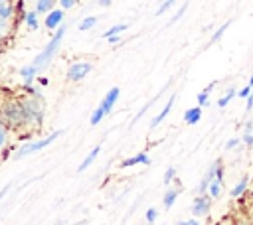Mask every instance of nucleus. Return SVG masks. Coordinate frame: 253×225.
<instances>
[{
    "label": "nucleus",
    "instance_id": "1",
    "mask_svg": "<svg viewBox=\"0 0 253 225\" xmlns=\"http://www.w3.org/2000/svg\"><path fill=\"white\" fill-rule=\"evenodd\" d=\"M65 30H67V26H65V24H61V26L57 28V32L53 34V38L49 39V43H47V45H45V47H43V49L34 57V61H32V63H34L38 69H43V67L53 59V55L57 53L59 43H61V39H63V36H65Z\"/></svg>",
    "mask_w": 253,
    "mask_h": 225
},
{
    "label": "nucleus",
    "instance_id": "2",
    "mask_svg": "<svg viewBox=\"0 0 253 225\" xmlns=\"http://www.w3.org/2000/svg\"><path fill=\"white\" fill-rule=\"evenodd\" d=\"M22 105H24L26 122L42 124V118H43V101L42 99H36V97H30V99L22 101Z\"/></svg>",
    "mask_w": 253,
    "mask_h": 225
},
{
    "label": "nucleus",
    "instance_id": "3",
    "mask_svg": "<svg viewBox=\"0 0 253 225\" xmlns=\"http://www.w3.org/2000/svg\"><path fill=\"white\" fill-rule=\"evenodd\" d=\"M4 122L12 126H22L26 124V114H24V105L22 101H12L4 107Z\"/></svg>",
    "mask_w": 253,
    "mask_h": 225
},
{
    "label": "nucleus",
    "instance_id": "4",
    "mask_svg": "<svg viewBox=\"0 0 253 225\" xmlns=\"http://www.w3.org/2000/svg\"><path fill=\"white\" fill-rule=\"evenodd\" d=\"M59 134H61V132H59V130H55V132H51L49 136H45V138H42V140H34V142L24 144V146L16 152V158H24V156H28V154H34V152H38V150H42V148L49 146V144H51Z\"/></svg>",
    "mask_w": 253,
    "mask_h": 225
},
{
    "label": "nucleus",
    "instance_id": "5",
    "mask_svg": "<svg viewBox=\"0 0 253 225\" xmlns=\"http://www.w3.org/2000/svg\"><path fill=\"white\" fill-rule=\"evenodd\" d=\"M93 69V65L89 63V61H75V63H71L69 65V69H67V79L69 81H81V79H85L87 75H89V71Z\"/></svg>",
    "mask_w": 253,
    "mask_h": 225
},
{
    "label": "nucleus",
    "instance_id": "6",
    "mask_svg": "<svg viewBox=\"0 0 253 225\" xmlns=\"http://www.w3.org/2000/svg\"><path fill=\"white\" fill-rule=\"evenodd\" d=\"M219 168H221V166H219V162H213V164H211V168L206 172V176L202 178V182H200V186H198V193H200V195H204V193H206V189H208V186L211 184V180H213V178H217Z\"/></svg>",
    "mask_w": 253,
    "mask_h": 225
},
{
    "label": "nucleus",
    "instance_id": "7",
    "mask_svg": "<svg viewBox=\"0 0 253 225\" xmlns=\"http://www.w3.org/2000/svg\"><path fill=\"white\" fill-rule=\"evenodd\" d=\"M63 24V8H53L49 14H45V28L57 30Z\"/></svg>",
    "mask_w": 253,
    "mask_h": 225
},
{
    "label": "nucleus",
    "instance_id": "8",
    "mask_svg": "<svg viewBox=\"0 0 253 225\" xmlns=\"http://www.w3.org/2000/svg\"><path fill=\"white\" fill-rule=\"evenodd\" d=\"M174 101H176V93H172V95L168 97V101H166V105L162 107V111H160V112H158V114H156V116L150 120V128H156V126H158V124H160V122H162V120L168 116L170 109L174 107Z\"/></svg>",
    "mask_w": 253,
    "mask_h": 225
},
{
    "label": "nucleus",
    "instance_id": "9",
    "mask_svg": "<svg viewBox=\"0 0 253 225\" xmlns=\"http://www.w3.org/2000/svg\"><path fill=\"white\" fill-rule=\"evenodd\" d=\"M210 211V197H206V193L204 195H198L196 199H194V203H192V213L196 215V217H202V215H206Z\"/></svg>",
    "mask_w": 253,
    "mask_h": 225
},
{
    "label": "nucleus",
    "instance_id": "10",
    "mask_svg": "<svg viewBox=\"0 0 253 225\" xmlns=\"http://www.w3.org/2000/svg\"><path fill=\"white\" fill-rule=\"evenodd\" d=\"M119 95H121V89L119 87H111L109 91H107V95H105V99L101 101V107L107 111V114L113 111V107H115V103H117V99H119Z\"/></svg>",
    "mask_w": 253,
    "mask_h": 225
},
{
    "label": "nucleus",
    "instance_id": "11",
    "mask_svg": "<svg viewBox=\"0 0 253 225\" xmlns=\"http://www.w3.org/2000/svg\"><path fill=\"white\" fill-rule=\"evenodd\" d=\"M40 69L34 65V63H30V65H24L22 69H20V77H22V81H24V85L26 87H30L32 83H34V79H36V73H38Z\"/></svg>",
    "mask_w": 253,
    "mask_h": 225
},
{
    "label": "nucleus",
    "instance_id": "12",
    "mask_svg": "<svg viewBox=\"0 0 253 225\" xmlns=\"http://www.w3.org/2000/svg\"><path fill=\"white\" fill-rule=\"evenodd\" d=\"M136 164H150V156L146 152H140L132 158H125L121 162V168H130V166H136Z\"/></svg>",
    "mask_w": 253,
    "mask_h": 225
},
{
    "label": "nucleus",
    "instance_id": "13",
    "mask_svg": "<svg viewBox=\"0 0 253 225\" xmlns=\"http://www.w3.org/2000/svg\"><path fill=\"white\" fill-rule=\"evenodd\" d=\"M200 118H202V107L200 105L198 107H192V109H188L184 112V122L186 124H198Z\"/></svg>",
    "mask_w": 253,
    "mask_h": 225
},
{
    "label": "nucleus",
    "instance_id": "14",
    "mask_svg": "<svg viewBox=\"0 0 253 225\" xmlns=\"http://www.w3.org/2000/svg\"><path fill=\"white\" fill-rule=\"evenodd\" d=\"M99 152H101V146H95V148H93V150H91V152L87 154V158H85V160H83V162L79 164L77 172H85V170H87V168H89V166H91V164L95 162V158L99 156Z\"/></svg>",
    "mask_w": 253,
    "mask_h": 225
},
{
    "label": "nucleus",
    "instance_id": "15",
    "mask_svg": "<svg viewBox=\"0 0 253 225\" xmlns=\"http://www.w3.org/2000/svg\"><path fill=\"white\" fill-rule=\"evenodd\" d=\"M55 2H59V0H38V2H36V10H38L40 14H49V12L53 10Z\"/></svg>",
    "mask_w": 253,
    "mask_h": 225
},
{
    "label": "nucleus",
    "instance_id": "16",
    "mask_svg": "<svg viewBox=\"0 0 253 225\" xmlns=\"http://www.w3.org/2000/svg\"><path fill=\"white\" fill-rule=\"evenodd\" d=\"M38 10H30V12H26V26L30 28V30H38L40 28V22H38Z\"/></svg>",
    "mask_w": 253,
    "mask_h": 225
},
{
    "label": "nucleus",
    "instance_id": "17",
    "mask_svg": "<svg viewBox=\"0 0 253 225\" xmlns=\"http://www.w3.org/2000/svg\"><path fill=\"white\" fill-rule=\"evenodd\" d=\"M213 87H215V81H211V83H210L202 93H198V97H196V99H198V105H200V107H204V105L208 107V103H210V91H211Z\"/></svg>",
    "mask_w": 253,
    "mask_h": 225
},
{
    "label": "nucleus",
    "instance_id": "18",
    "mask_svg": "<svg viewBox=\"0 0 253 225\" xmlns=\"http://www.w3.org/2000/svg\"><path fill=\"white\" fill-rule=\"evenodd\" d=\"M221 182H223V178H213V180H211V184L208 186V191H210V195H211V197H219Z\"/></svg>",
    "mask_w": 253,
    "mask_h": 225
},
{
    "label": "nucleus",
    "instance_id": "19",
    "mask_svg": "<svg viewBox=\"0 0 253 225\" xmlns=\"http://www.w3.org/2000/svg\"><path fill=\"white\" fill-rule=\"evenodd\" d=\"M227 28H229V20H227V22H223V24H221V26H219V28L213 32V36L210 38V45H213L217 39H221V36L225 34V30H227Z\"/></svg>",
    "mask_w": 253,
    "mask_h": 225
},
{
    "label": "nucleus",
    "instance_id": "20",
    "mask_svg": "<svg viewBox=\"0 0 253 225\" xmlns=\"http://www.w3.org/2000/svg\"><path fill=\"white\" fill-rule=\"evenodd\" d=\"M105 116H107V111H105V109L99 105V107L93 111V114H91V124H93V126H95V124H99V122H101Z\"/></svg>",
    "mask_w": 253,
    "mask_h": 225
},
{
    "label": "nucleus",
    "instance_id": "21",
    "mask_svg": "<svg viewBox=\"0 0 253 225\" xmlns=\"http://www.w3.org/2000/svg\"><path fill=\"white\" fill-rule=\"evenodd\" d=\"M245 188H247V176H243V178L235 184V188L231 189V197H239V195L245 191Z\"/></svg>",
    "mask_w": 253,
    "mask_h": 225
},
{
    "label": "nucleus",
    "instance_id": "22",
    "mask_svg": "<svg viewBox=\"0 0 253 225\" xmlns=\"http://www.w3.org/2000/svg\"><path fill=\"white\" fill-rule=\"evenodd\" d=\"M95 24H97V18H95V16H87V18H83V20L79 22V30H81V32H87V30L95 28Z\"/></svg>",
    "mask_w": 253,
    "mask_h": 225
},
{
    "label": "nucleus",
    "instance_id": "23",
    "mask_svg": "<svg viewBox=\"0 0 253 225\" xmlns=\"http://www.w3.org/2000/svg\"><path fill=\"white\" fill-rule=\"evenodd\" d=\"M126 30V24H115V26H111L105 34H103V38L107 39V38H111V36H117V34H123Z\"/></svg>",
    "mask_w": 253,
    "mask_h": 225
},
{
    "label": "nucleus",
    "instance_id": "24",
    "mask_svg": "<svg viewBox=\"0 0 253 225\" xmlns=\"http://www.w3.org/2000/svg\"><path fill=\"white\" fill-rule=\"evenodd\" d=\"M233 97H235V89H227V91H225V95H223V97H219V101H217V107H219V109L227 107V105H229V101H231Z\"/></svg>",
    "mask_w": 253,
    "mask_h": 225
},
{
    "label": "nucleus",
    "instance_id": "25",
    "mask_svg": "<svg viewBox=\"0 0 253 225\" xmlns=\"http://www.w3.org/2000/svg\"><path fill=\"white\" fill-rule=\"evenodd\" d=\"M176 197H178V189H168V191L164 193V207L170 209L172 203L176 201Z\"/></svg>",
    "mask_w": 253,
    "mask_h": 225
},
{
    "label": "nucleus",
    "instance_id": "26",
    "mask_svg": "<svg viewBox=\"0 0 253 225\" xmlns=\"http://www.w3.org/2000/svg\"><path fill=\"white\" fill-rule=\"evenodd\" d=\"M176 2H178V0H164V2L158 6V10H156V16H162L164 12H168V10H170V8H172Z\"/></svg>",
    "mask_w": 253,
    "mask_h": 225
},
{
    "label": "nucleus",
    "instance_id": "27",
    "mask_svg": "<svg viewBox=\"0 0 253 225\" xmlns=\"http://www.w3.org/2000/svg\"><path fill=\"white\" fill-rule=\"evenodd\" d=\"M156 217H158V211H156L154 207H148V209H146V221H148V223H154Z\"/></svg>",
    "mask_w": 253,
    "mask_h": 225
},
{
    "label": "nucleus",
    "instance_id": "28",
    "mask_svg": "<svg viewBox=\"0 0 253 225\" xmlns=\"http://www.w3.org/2000/svg\"><path fill=\"white\" fill-rule=\"evenodd\" d=\"M186 8H188V4H182V6H180V10H178V12H176V14L172 16V20H170V24H174V22H178V20H180V18L184 16V12H186Z\"/></svg>",
    "mask_w": 253,
    "mask_h": 225
},
{
    "label": "nucleus",
    "instance_id": "29",
    "mask_svg": "<svg viewBox=\"0 0 253 225\" xmlns=\"http://www.w3.org/2000/svg\"><path fill=\"white\" fill-rule=\"evenodd\" d=\"M251 91H253V87H249V85H245L243 89H239V91H237V97H239V99H247V97L251 95Z\"/></svg>",
    "mask_w": 253,
    "mask_h": 225
},
{
    "label": "nucleus",
    "instance_id": "30",
    "mask_svg": "<svg viewBox=\"0 0 253 225\" xmlns=\"http://www.w3.org/2000/svg\"><path fill=\"white\" fill-rule=\"evenodd\" d=\"M154 99H156V97H154ZM154 99H150V101H148V103H146V105H144V107H142V109H140V112H138V114H136V116H134V118H132V122H136V120H138V118H140V116H142V114H144V112H146V111H148V107H150V105H152V103H154Z\"/></svg>",
    "mask_w": 253,
    "mask_h": 225
},
{
    "label": "nucleus",
    "instance_id": "31",
    "mask_svg": "<svg viewBox=\"0 0 253 225\" xmlns=\"http://www.w3.org/2000/svg\"><path fill=\"white\" fill-rule=\"evenodd\" d=\"M174 176H176V170H174V168H172V166H170V168H168V170H166V174H164V184H170V182H172V178H174Z\"/></svg>",
    "mask_w": 253,
    "mask_h": 225
},
{
    "label": "nucleus",
    "instance_id": "32",
    "mask_svg": "<svg viewBox=\"0 0 253 225\" xmlns=\"http://www.w3.org/2000/svg\"><path fill=\"white\" fill-rule=\"evenodd\" d=\"M243 142H245L247 146H253V132H251V130H245V134H243Z\"/></svg>",
    "mask_w": 253,
    "mask_h": 225
},
{
    "label": "nucleus",
    "instance_id": "33",
    "mask_svg": "<svg viewBox=\"0 0 253 225\" xmlns=\"http://www.w3.org/2000/svg\"><path fill=\"white\" fill-rule=\"evenodd\" d=\"M75 2H77V0H59V6H61L63 10H69V8L75 6Z\"/></svg>",
    "mask_w": 253,
    "mask_h": 225
},
{
    "label": "nucleus",
    "instance_id": "34",
    "mask_svg": "<svg viewBox=\"0 0 253 225\" xmlns=\"http://www.w3.org/2000/svg\"><path fill=\"white\" fill-rule=\"evenodd\" d=\"M237 144H239V138H229V140L225 142V148H227V150H231V148H235Z\"/></svg>",
    "mask_w": 253,
    "mask_h": 225
},
{
    "label": "nucleus",
    "instance_id": "35",
    "mask_svg": "<svg viewBox=\"0 0 253 225\" xmlns=\"http://www.w3.org/2000/svg\"><path fill=\"white\" fill-rule=\"evenodd\" d=\"M176 225H200V221H198V219H182V221H178Z\"/></svg>",
    "mask_w": 253,
    "mask_h": 225
},
{
    "label": "nucleus",
    "instance_id": "36",
    "mask_svg": "<svg viewBox=\"0 0 253 225\" xmlns=\"http://www.w3.org/2000/svg\"><path fill=\"white\" fill-rule=\"evenodd\" d=\"M107 41H109V45H115V43H119V41H121V34H117V36H111V38H107Z\"/></svg>",
    "mask_w": 253,
    "mask_h": 225
},
{
    "label": "nucleus",
    "instance_id": "37",
    "mask_svg": "<svg viewBox=\"0 0 253 225\" xmlns=\"http://www.w3.org/2000/svg\"><path fill=\"white\" fill-rule=\"evenodd\" d=\"M245 101H247V103H245V111H251V109H253V91H251V95H249Z\"/></svg>",
    "mask_w": 253,
    "mask_h": 225
},
{
    "label": "nucleus",
    "instance_id": "38",
    "mask_svg": "<svg viewBox=\"0 0 253 225\" xmlns=\"http://www.w3.org/2000/svg\"><path fill=\"white\" fill-rule=\"evenodd\" d=\"M111 2H113V0H99V6H103V8H109V6H111Z\"/></svg>",
    "mask_w": 253,
    "mask_h": 225
},
{
    "label": "nucleus",
    "instance_id": "39",
    "mask_svg": "<svg viewBox=\"0 0 253 225\" xmlns=\"http://www.w3.org/2000/svg\"><path fill=\"white\" fill-rule=\"evenodd\" d=\"M47 83H49L47 77H40V85H47Z\"/></svg>",
    "mask_w": 253,
    "mask_h": 225
},
{
    "label": "nucleus",
    "instance_id": "40",
    "mask_svg": "<svg viewBox=\"0 0 253 225\" xmlns=\"http://www.w3.org/2000/svg\"><path fill=\"white\" fill-rule=\"evenodd\" d=\"M247 85H249V87H253V75L249 77V83H247Z\"/></svg>",
    "mask_w": 253,
    "mask_h": 225
}]
</instances>
